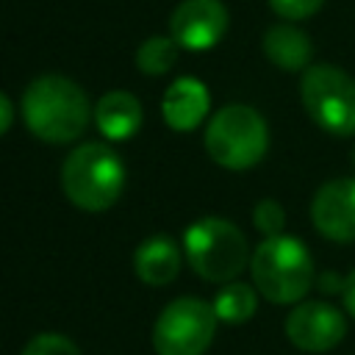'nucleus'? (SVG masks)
<instances>
[{
	"mask_svg": "<svg viewBox=\"0 0 355 355\" xmlns=\"http://www.w3.org/2000/svg\"><path fill=\"white\" fill-rule=\"evenodd\" d=\"M89 100L83 89L64 75H42L22 94V116L28 130L50 144L75 141L89 125Z\"/></svg>",
	"mask_w": 355,
	"mask_h": 355,
	"instance_id": "nucleus-1",
	"label": "nucleus"
},
{
	"mask_svg": "<svg viewBox=\"0 0 355 355\" xmlns=\"http://www.w3.org/2000/svg\"><path fill=\"white\" fill-rule=\"evenodd\" d=\"M125 186L119 155L103 141L75 147L61 166V189L67 200L83 211H105L116 202Z\"/></svg>",
	"mask_w": 355,
	"mask_h": 355,
	"instance_id": "nucleus-2",
	"label": "nucleus"
},
{
	"mask_svg": "<svg viewBox=\"0 0 355 355\" xmlns=\"http://www.w3.org/2000/svg\"><path fill=\"white\" fill-rule=\"evenodd\" d=\"M255 288L269 302H297L313 283V261L294 236H269L258 244L252 261Z\"/></svg>",
	"mask_w": 355,
	"mask_h": 355,
	"instance_id": "nucleus-3",
	"label": "nucleus"
},
{
	"mask_svg": "<svg viewBox=\"0 0 355 355\" xmlns=\"http://www.w3.org/2000/svg\"><path fill=\"white\" fill-rule=\"evenodd\" d=\"M269 147V130L263 116L250 105H225L205 128L208 155L227 169L255 166Z\"/></svg>",
	"mask_w": 355,
	"mask_h": 355,
	"instance_id": "nucleus-4",
	"label": "nucleus"
},
{
	"mask_svg": "<svg viewBox=\"0 0 355 355\" xmlns=\"http://www.w3.org/2000/svg\"><path fill=\"white\" fill-rule=\"evenodd\" d=\"M183 247L191 269L211 283L233 280L247 266V258H250L244 233L233 222L219 216L197 219L186 230Z\"/></svg>",
	"mask_w": 355,
	"mask_h": 355,
	"instance_id": "nucleus-5",
	"label": "nucleus"
},
{
	"mask_svg": "<svg viewBox=\"0 0 355 355\" xmlns=\"http://www.w3.org/2000/svg\"><path fill=\"white\" fill-rule=\"evenodd\" d=\"M308 116L333 136L355 133V80L330 64L308 67L300 83Z\"/></svg>",
	"mask_w": 355,
	"mask_h": 355,
	"instance_id": "nucleus-6",
	"label": "nucleus"
},
{
	"mask_svg": "<svg viewBox=\"0 0 355 355\" xmlns=\"http://www.w3.org/2000/svg\"><path fill=\"white\" fill-rule=\"evenodd\" d=\"M216 311L197 297L172 300L153 324V347L158 355H202L214 341Z\"/></svg>",
	"mask_w": 355,
	"mask_h": 355,
	"instance_id": "nucleus-7",
	"label": "nucleus"
},
{
	"mask_svg": "<svg viewBox=\"0 0 355 355\" xmlns=\"http://www.w3.org/2000/svg\"><path fill=\"white\" fill-rule=\"evenodd\" d=\"M347 333V322L330 302H302L286 319V336L305 352H327Z\"/></svg>",
	"mask_w": 355,
	"mask_h": 355,
	"instance_id": "nucleus-8",
	"label": "nucleus"
},
{
	"mask_svg": "<svg viewBox=\"0 0 355 355\" xmlns=\"http://www.w3.org/2000/svg\"><path fill=\"white\" fill-rule=\"evenodd\" d=\"M227 31V8L219 0H183L169 17V33L178 47L208 50Z\"/></svg>",
	"mask_w": 355,
	"mask_h": 355,
	"instance_id": "nucleus-9",
	"label": "nucleus"
},
{
	"mask_svg": "<svg viewBox=\"0 0 355 355\" xmlns=\"http://www.w3.org/2000/svg\"><path fill=\"white\" fill-rule=\"evenodd\" d=\"M313 227L330 241H355V178L324 183L311 202Z\"/></svg>",
	"mask_w": 355,
	"mask_h": 355,
	"instance_id": "nucleus-10",
	"label": "nucleus"
},
{
	"mask_svg": "<svg viewBox=\"0 0 355 355\" xmlns=\"http://www.w3.org/2000/svg\"><path fill=\"white\" fill-rule=\"evenodd\" d=\"M211 97L197 78H178L161 100V114L172 130H194L208 114Z\"/></svg>",
	"mask_w": 355,
	"mask_h": 355,
	"instance_id": "nucleus-11",
	"label": "nucleus"
},
{
	"mask_svg": "<svg viewBox=\"0 0 355 355\" xmlns=\"http://www.w3.org/2000/svg\"><path fill=\"white\" fill-rule=\"evenodd\" d=\"M133 269L147 286H166L180 272V250L169 236H150L133 252Z\"/></svg>",
	"mask_w": 355,
	"mask_h": 355,
	"instance_id": "nucleus-12",
	"label": "nucleus"
},
{
	"mask_svg": "<svg viewBox=\"0 0 355 355\" xmlns=\"http://www.w3.org/2000/svg\"><path fill=\"white\" fill-rule=\"evenodd\" d=\"M94 122L111 141L130 139L141 128V103L130 92H108L94 105Z\"/></svg>",
	"mask_w": 355,
	"mask_h": 355,
	"instance_id": "nucleus-13",
	"label": "nucleus"
},
{
	"mask_svg": "<svg viewBox=\"0 0 355 355\" xmlns=\"http://www.w3.org/2000/svg\"><path fill=\"white\" fill-rule=\"evenodd\" d=\"M263 53L280 69H302L311 61V39L291 25H275L263 33Z\"/></svg>",
	"mask_w": 355,
	"mask_h": 355,
	"instance_id": "nucleus-14",
	"label": "nucleus"
},
{
	"mask_svg": "<svg viewBox=\"0 0 355 355\" xmlns=\"http://www.w3.org/2000/svg\"><path fill=\"white\" fill-rule=\"evenodd\" d=\"M258 308V300H255V291L244 283H230L225 286L216 300H214V311H216V319L222 322H230V324H239V322H247Z\"/></svg>",
	"mask_w": 355,
	"mask_h": 355,
	"instance_id": "nucleus-15",
	"label": "nucleus"
},
{
	"mask_svg": "<svg viewBox=\"0 0 355 355\" xmlns=\"http://www.w3.org/2000/svg\"><path fill=\"white\" fill-rule=\"evenodd\" d=\"M175 61H178V42L172 36H150L136 53V67L144 75H164L175 67Z\"/></svg>",
	"mask_w": 355,
	"mask_h": 355,
	"instance_id": "nucleus-16",
	"label": "nucleus"
},
{
	"mask_svg": "<svg viewBox=\"0 0 355 355\" xmlns=\"http://www.w3.org/2000/svg\"><path fill=\"white\" fill-rule=\"evenodd\" d=\"M22 355H80V349L67 338V336H58V333H39L33 336Z\"/></svg>",
	"mask_w": 355,
	"mask_h": 355,
	"instance_id": "nucleus-17",
	"label": "nucleus"
},
{
	"mask_svg": "<svg viewBox=\"0 0 355 355\" xmlns=\"http://www.w3.org/2000/svg\"><path fill=\"white\" fill-rule=\"evenodd\" d=\"M252 219H255V227L269 239V236H280V227H283L286 214H283L280 202H275V200H261V202L255 205V211H252Z\"/></svg>",
	"mask_w": 355,
	"mask_h": 355,
	"instance_id": "nucleus-18",
	"label": "nucleus"
},
{
	"mask_svg": "<svg viewBox=\"0 0 355 355\" xmlns=\"http://www.w3.org/2000/svg\"><path fill=\"white\" fill-rule=\"evenodd\" d=\"M324 0H269L272 11L286 19H305L322 8Z\"/></svg>",
	"mask_w": 355,
	"mask_h": 355,
	"instance_id": "nucleus-19",
	"label": "nucleus"
},
{
	"mask_svg": "<svg viewBox=\"0 0 355 355\" xmlns=\"http://www.w3.org/2000/svg\"><path fill=\"white\" fill-rule=\"evenodd\" d=\"M11 122H14V105H11V100L0 92V136L11 128Z\"/></svg>",
	"mask_w": 355,
	"mask_h": 355,
	"instance_id": "nucleus-20",
	"label": "nucleus"
},
{
	"mask_svg": "<svg viewBox=\"0 0 355 355\" xmlns=\"http://www.w3.org/2000/svg\"><path fill=\"white\" fill-rule=\"evenodd\" d=\"M341 294H344V308L349 311V316H355V269L347 275V280H344V288H341Z\"/></svg>",
	"mask_w": 355,
	"mask_h": 355,
	"instance_id": "nucleus-21",
	"label": "nucleus"
},
{
	"mask_svg": "<svg viewBox=\"0 0 355 355\" xmlns=\"http://www.w3.org/2000/svg\"><path fill=\"white\" fill-rule=\"evenodd\" d=\"M352 161H355V153H352Z\"/></svg>",
	"mask_w": 355,
	"mask_h": 355,
	"instance_id": "nucleus-22",
	"label": "nucleus"
}]
</instances>
